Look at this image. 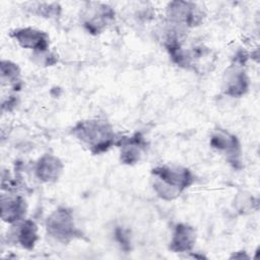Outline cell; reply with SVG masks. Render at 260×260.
<instances>
[{"instance_id": "obj_1", "label": "cell", "mask_w": 260, "mask_h": 260, "mask_svg": "<svg viewBox=\"0 0 260 260\" xmlns=\"http://www.w3.org/2000/svg\"><path fill=\"white\" fill-rule=\"evenodd\" d=\"M195 182V176L188 168L179 165H160L151 170V185L154 193L166 201L182 195Z\"/></svg>"}, {"instance_id": "obj_2", "label": "cell", "mask_w": 260, "mask_h": 260, "mask_svg": "<svg viewBox=\"0 0 260 260\" xmlns=\"http://www.w3.org/2000/svg\"><path fill=\"white\" fill-rule=\"evenodd\" d=\"M71 134L93 154L109 150L119 140L112 125L100 119L77 122L71 130Z\"/></svg>"}, {"instance_id": "obj_3", "label": "cell", "mask_w": 260, "mask_h": 260, "mask_svg": "<svg viewBox=\"0 0 260 260\" xmlns=\"http://www.w3.org/2000/svg\"><path fill=\"white\" fill-rule=\"evenodd\" d=\"M47 234L55 241L68 244L81 236L77 229L73 212L67 207H58L46 219Z\"/></svg>"}, {"instance_id": "obj_4", "label": "cell", "mask_w": 260, "mask_h": 260, "mask_svg": "<svg viewBox=\"0 0 260 260\" xmlns=\"http://www.w3.org/2000/svg\"><path fill=\"white\" fill-rule=\"evenodd\" d=\"M167 21L184 29L200 25L204 12L197 3L190 1H172L166 7Z\"/></svg>"}, {"instance_id": "obj_5", "label": "cell", "mask_w": 260, "mask_h": 260, "mask_svg": "<svg viewBox=\"0 0 260 260\" xmlns=\"http://www.w3.org/2000/svg\"><path fill=\"white\" fill-rule=\"evenodd\" d=\"M115 10L105 3H87L84 7L80 21L84 28L92 35L102 34L115 21Z\"/></svg>"}, {"instance_id": "obj_6", "label": "cell", "mask_w": 260, "mask_h": 260, "mask_svg": "<svg viewBox=\"0 0 260 260\" xmlns=\"http://www.w3.org/2000/svg\"><path fill=\"white\" fill-rule=\"evenodd\" d=\"M210 147L223 155L234 168L242 165V147L236 135L224 129H217L211 133Z\"/></svg>"}, {"instance_id": "obj_7", "label": "cell", "mask_w": 260, "mask_h": 260, "mask_svg": "<svg viewBox=\"0 0 260 260\" xmlns=\"http://www.w3.org/2000/svg\"><path fill=\"white\" fill-rule=\"evenodd\" d=\"M10 37L23 49L32 51V53H41L49 50L50 37L41 29L25 26L17 27L10 31Z\"/></svg>"}, {"instance_id": "obj_8", "label": "cell", "mask_w": 260, "mask_h": 260, "mask_svg": "<svg viewBox=\"0 0 260 260\" xmlns=\"http://www.w3.org/2000/svg\"><path fill=\"white\" fill-rule=\"evenodd\" d=\"M26 202L22 195L14 191H5L1 194V218L7 224L16 223L25 218Z\"/></svg>"}, {"instance_id": "obj_9", "label": "cell", "mask_w": 260, "mask_h": 260, "mask_svg": "<svg viewBox=\"0 0 260 260\" xmlns=\"http://www.w3.org/2000/svg\"><path fill=\"white\" fill-rule=\"evenodd\" d=\"M7 236L12 244L25 250H31L39 240L38 225L34 220L24 218L16 223L10 224Z\"/></svg>"}, {"instance_id": "obj_10", "label": "cell", "mask_w": 260, "mask_h": 260, "mask_svg": "<svg viewBox=\"0 0 260 260\" xmlns=\"http://www.w3.org/2000/svg\"><path fill=\"white\" fill-rule=\"evenodd\" d=\"M249 77L243 66L232 64L223 73L222 91L231 98H241L249 89Z\"/></svg>"}, {"instance_id": "obj_11", "label": "cell", "mask_w": 260, "mask_h": 260, "mask_svg": "<svg viewBox=\"0 0 260 260\" xmlns=\"http://www.w3.org/2000/svg\"><path fill=\"white\" fill-rule=\"evenodd\" d=\"M64 165L61 159L51 153H46L38 158L34 166L36 178L42 183H55L63 174Z\"/></svg>"}, {"instance_id": "obj_12", "label": "cell", "mask_w": 260, "mask_h": 260, "mask_svg": "<svg viewBox=\"0 0 260 260\" xmlns=\"http://www.w3.org/2000/svg\"><path fill=\"white\" fill-rule=\"evenodd\" d=\"M196 230L184 222L177 223L171 236L169 249L174 253H190L196 243Z\"/></svg>"}, {"instance_id": "obj_13", "label": "cell", "mask_w": 260, "mask_h": 260, "mask_svg": "<svg viewBox=\"0 0 260 260\" xmlns=\"http://www.w3.org/2000/svg\"><path fill=\"white\" fill-rule=\"evenodd\" d=\"M116 145L120 148L121 161L126 165L138 162L146 148L144 137L140 133H135L128 137H120Z\"/></svg>"}, {"instance_id": "obj_14", "label": "cell", "mask_w": 260, "mask_h": 260, "mask_svg": "<svg viewBox=\"0 0 260 260\" xmlns=\"http://www.w3.org/2000/svg\"><path fill=\"white\" fill-rule=\"evenodd\" d=\"M1 85L15 87L20 82V68L10 60H1Z\"/></svg>"}, {"instance_id": "obj_15", "label": "cell", "mask_w": 260, "mask_h": 260, "mask_svg": "<svg viewBox=\"0 0 260 260\" xmlns=\"http://www.w3.org/2000/svg\"><path fill=\"white\" fill-rule=\"evenodd\" d=\"M30 10L34 14H37L40 17L56 18L61 13V6L56 2H52V3L38 2V3L31 4Z\"/></svg>"}]
</instances>
